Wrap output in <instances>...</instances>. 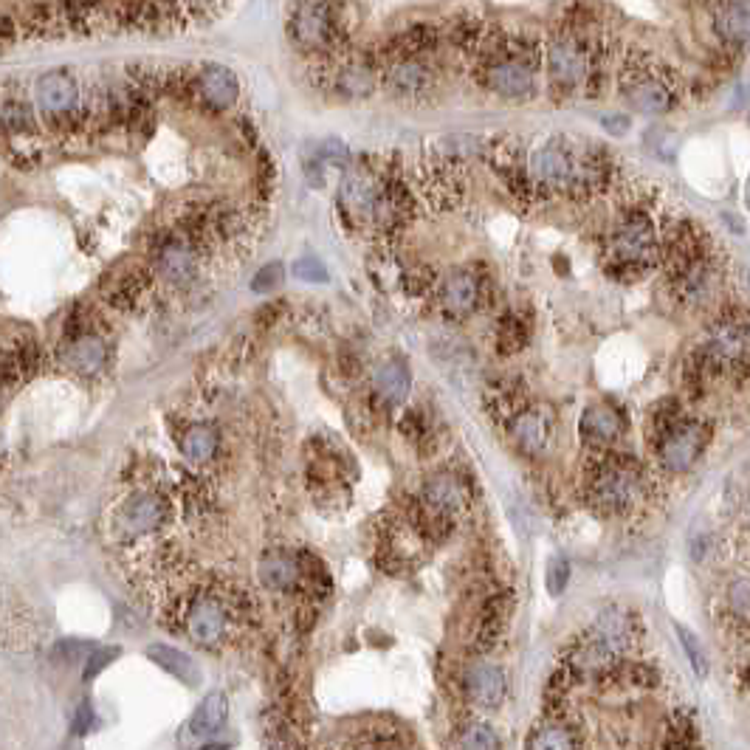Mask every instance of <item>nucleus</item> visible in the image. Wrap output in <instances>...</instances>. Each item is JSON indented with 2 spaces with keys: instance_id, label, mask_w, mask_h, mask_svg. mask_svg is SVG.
Masks as SVG:
<instances>
[{
  "instance_id": "7ed1b4c3",
  "label": "nucleus",
  "mask_w": 750,
  "mask_h": 750,
  "mask_svg": "<svg viewBox=\"0 0 750 750\" xmlns=\"http://www.w3.org/2000/svg\"><path fill=\"white\" fill-rule=\"evenodd\" d=\"M500 147L508 153L505 144ZM502 167H508V178L519 187L562 195H590L610 178V161L601 150L579 147L562 136L539 141L522 158L508 153Z\"/></svg>"
},
{
  "instance_id": "a211bd4d",
  "label": "nucleus",
  "mask_w": 750,
  "mask_h": 750,
  "mask_svg": "<svg viewBox=\"0 0 750 750\" xmlns=\"http://www.w3.org/2000/svg\"><path fill=\"white\" fill-rule=\"evenodd\" d=\"M511 432H514V440L522 452L539 454L550 440V418H547V412H539V409H525L514 418Z\"/></svg>"
},
{
  "instance_id": "39448f33",
  "label": "nucleus",
  "mask_w": 750,
  "mask_h": 750,
  "mask_svg": "<svg viewBox=\"0 0 750 750\" xmlns=\"http://www.w3.org/2000/svg\"><path fill=\"white\" fill-rule=\"evenodd\" d=\"M88 94L91 85L74 68H51L40 74L32 88L37 122L54 136H74L77 130L91 127Z\"/></svg>"
},
{
  "instance_id": "f8f14e48",
  "label": "nucleus",
  "mask_w": 750,
  "mask_h": 750,
  "mask_svg": "<svg viewBox=\"0 0 750 750\" xmlns=\"http://www.w3.org/2000/svg\"><path fill=\"white\" fill-rule=\"evenodd\" d=\"M612 257L621 263H641L646 257L655 254V226L652 220L635 212L618 223V229L612 232L610 240Z\"/></svg>"
},
{
  "instance_id": "dca6fc26",
  "label": "nucleus",
  "mask_w": 750,
  "mask_h": 750,
  "mask_svg": "<svg viewBox=\"0 0 750 750\" xmlns=\"http://www.w3.org/2000/svg\"><path fill=\"white\" fill-rule=\"evenodd\" d=\"M466 691H469V697L477 705L497 708L505 700V694H508V683H505V674L497 666L474 663L469 672H466Z\"/></svg>"
},
{
  "instance_id": "ddd939ff",
  "label": "nucleus",
  "mask_w": 750,
  "mask_h": 750,
  "mask_svg": "<svg viewBox=\"0 0 750 750\" xmlns=\"http://www.w3.org/2000/svg\"><path fill=\"white\" fill-rule=\"evenodd\" d=\"M705 446V429L697 423H677L666 429V438L660 443V460L669 471H686Z\"/></svg>"
},
{
  "instance_id": "f257e3e1",
  "label": "nucleus",
  "mask_w": 750,
  "mask_h": 750,
  "mask_svg": "<svg viewBox=\"0 0 750 750\" xmlns=\"http://www.w3.org/2000/svg\"><path fill=\"white\" fill-rule=\"evenodd\" d=\"M449 46L463 60L471 79L488 94L522 102L533 99L542 82V37L502 29L483 17H457Z\"/></svg>"
},
{
  "instance_id": "1a4fd4ad",
  "label": "nucleus",
  "mask_w": 750,
  "mask_h": 750,
  "mask_svg": "<svg viewBox=\"0 0 750 750\" xmlns=\"http://www.w3.org/2000/svg\"><path fill=\"white\" fill-rule=\"evenodd\" d=\"M37 127L29 88L20 79H0V133L9 139H32Z\"/></svg>"
},
{
  "instance_id": "ea45409f",
  "label": "nucleus",
  "mask_w": 750,
  "mask_h": 750,
  "mask_svg": "<svg viewBox=\"0 0 750 750\" xmlns=\"http://www.w3.org/2000/svg\"><path fill=\"white\" fill-rule=\"evenodd\" d=\"M604 127H607L610 133H615V136H618V133H626V130H629V119H626V116H618V119H615V116H610V119H604Z\"/></svg>"
},
{
  "instance_id": "f704fd0d",
  "label": "nucleus",
  "mask_w": 750,
  "mask_h": 750,
  "mask_svg": "<svg viewBox=\"0 0 750 750\" xmlns=\"http://www.w3.org/2000/svg\"><path fill=\"white\" fill-rule=\"evenodd\" d=\"M280 280H282V266L280 263H271V266L257 271V277H254V282H251V288H254V291H260V294H266V291H271V288H274Z\"/></svg>"
},
{
  "instance_id": "a878e982",
  "label": "nucleus",
  "mask_w": 750,
  "mask_h": 750,
  "mask_svg": "<svg viewBox=\"0 0 750 750\" xmlns=\"http://www.w3.org/2000/svg\"><path fill=\"white\" fill-rule=\"evenodd\" d=\"M624 432V418L610 407H590L581 418V435L595 443L615 440Z\"/></svg>"
},
{
  "instance_id": "9d476101",
  "label": "nucleus",
  "mask_w": 750,
  "mask_h": 750,
  "mask_svg": "<svg viewBox=\"0 0 750 750\" xmlns=\"http://www.w3.org/2000/svg\"><path fill=\"white\" fill-rule=\"evenodd\" d=\"M229 624H232V615H229V607L223 604V598L212 593L198 595L187 610V632L192 641L198 646H220L229 635Z\"/></svg>"
},
{
  "instance_id": "aec40b11",
  "label": "nucleus",
  "mask_w": 750,
  "mask_h": 750,
  "mask_svg": "<svg viewBox=\"0 0 750 750\" xmlns=\"http://www.w3.org/2000/svg\"><path fill=\"white\" fill-rule=\"evenodd\" d=\"M147 657H150L153 663H158L164 672H170L172 677H178L181 683H187V686H201V680H204L198 663L189 655H184L181 649H172L167 643H153V646H147Z\"/></svg>"
},
{
  "instance_id": "bb28decb",
  "label": "nucleus",
  "mask_w": 750,
  "mask_h": 750,
  "mask_svg": "<svg viewBox=\"0 0 750 750\" xmlns=\"http://www.w3.org/2000/svg\"><path fill=\"white\" fill-rule=\"evenodd\" d=\"M593 635L621 655L632 641V626H629V618L621 610H604L595 618Z\"/></svg>"
},
{
  "instance_id": "2eb2a0df",
  "label": "nucleus",
  "mask_w": 750,
  "mask_h": 750,
  "mask_svg": "<svg viewBox=\"0 0 750 750\" xmlns=\"http://www.w3.org/2000/svg\"><path fill=\"white\" fill-rule=\"evenodd\" d=\"M260 579L274 593H291L302 581V564L285 550H268L260 559Z\"/></svg>"
},
{
  "instance_id": "7c9ffc66",
  "label": "nucleus",
  "mask_w": 750,
  "mask_h": 750,
  "mask_svg": "<svg viewBox=\"0 0 750 750\" xmlns=\"http://www.w3.org/2000/svg\"><path fill=\"white\" fill-rule=\"evenodd\" d=\"M674 632H677V638H680V646H683V652H686L688 663H691L694 674H697L700 680L708 677V657H705L700 641H697L688 629H683V626H674Z\"/></svg>"
},
{
  "instance_id": "5701e85b",
  "label": "nucleus",
  "mask_w": 750,
  "mask_h": 750,
  "mask_svg": "<svg viewBox=\"0 0 750 750\" xmlns=\"http://www.w3.org/2000/svg\"><path fill=\"white\" fill-rule=\"evenodd\" d=\"M65 361L77 373H99L105 367V361H108V347H105L102 339H96V336H79L65 350Z\"/></svg>"
},
{
  "instance_id": "4468645a",
  "label": "nucleus",
  "mask_w": 750,
  "mask_h": 750,
  "mask_svg": "<svg viewBox=\"0 0 750 750\" xmlns=\"http://www.w3.org/2000/svg\"><path fill=\"white\" fill-rule=\"evenodd\" d=\"M156 266L158 274L164 280L175 282V285L192 280L195 271H198V254H195L192 240H187V237H170V240H164L161 249H158Z\"/></svg>"
},
{
  "instance_id": "412c9836",
  "label": "nucleus",
  "mask_w": 750,
  "mask_h": 750,
  "mask_svg": "<svg viewBox=\"0 0 750 750\" xmlns=\"http://www.w3.org/2000/svg\"><path fill=\"white\" fill-rule=\"evenodd\" d=\"M426 502L438 511V514H457L469 505V494L466 485L457 477L449 474H438L426 483Z\"/></svg>"
},
{
  "instance_id": "f03ea898",
  "label": "nucleus",
  "mask_w": 750,
  "mask_h": 750,
  "mask_svg": "<svg viewBox=\"0 0 750 750\" xmlns=\"http://www.w3.org/2000/svg\"><path fill=\"white\" fill-rule=\"evenodd\" d=\"M618 40L593 9H570L542 37V77L562 96H598L612 82Z\"/></svg>"
},
{
  "instance_id": "58836bf2",
  "label": "nucleus",
  "mask_w": 750,
  "mask_h": 750,
  "mask_svg": "<svg viewBox=\"0 0 750 750\" xmlns=\"http://www.w3.org/2000/svg\"><path fill=\"white\" fill-rule=\"evenodd\" d=\"M91 722H94L91 703H82L77 708V717H74V731H77V734H88V731H91Z\"/></svg>"
},
{
  "instance_id": "e433bc0d",
  "label": "nucleus",
  "mask_w": 750,
  "mask_h": 750,
  "mask_svg": "<svg viewBox=\"0 0 750 750\" xmlns=\"http://www.w3.org/2000/svg\"><path fill=\"white\" fill-rule=\"evenodd\" d=\"M731 607L739 612V618L745 621L748 618V581H736L734 587H731Z\"/></svg>"
},
{
  "instance_id": "20e7f679",
  "label": "nucleus",
  "mask_w": 750,
  "mask_h": 750,
  "mask_svg": "<svg viewBox=\"0 0 750 750\" xmlns=\"http://www.w3.org/2000/svg\"><path fill=\"white\" fill-rule=\"evenodd\" d=\"M612 82L626 105L646 116L672 113L683 99V77L660 54L641 46H618Z\"/></svg>"
},
{
  "instance_id": "473e14b6",
  "label": "nucleus",
  "mask_w": 750,
  "mask_h": 750,
  "mask_svg": "<svg viewBox=\"0 0 750 750\" xmlns=\"http://www.w3.org/2000/svg\"><path fill=\"white\" fill-rule=\"evenodd\" d=\"M567 581H570V567H567L564 559H556L547 570V590H550V595H562Z\"/></svg>"
},
{
  "instance_id": "72a5a7b5",
  "label": "nucleus",
  "mask_w": 750,
  "mask_h": 750,
  "mask_svg": "<svg viewBox=\"0 0 750 750\" xmlns=\"http://www.w3.org/2000/svg\"><path fill=\"white\" fill-rule=\"evenodd\" d=\"M294 274H297L299 280H311V282H325L328 280V271L325 266L316 260V257H302L297 260V266H294Z\"/></svg>"
},
{
  "instance_id": "c756f323",
  "label": "nucleus",
  "mask_w": 750,
  "mask_h": 750,
  "mask_svg": "<svg viewBox=\"0 0 750 750\" xmlns=\"http://www.w3.org/2000/svg\"><path fill=\"white\" fill-rule=\"evenodd\" d=\"M573 745H579L576 742V736H573V731L567 728V725H562V722H547V725H542L536 734L528 739V748H536V750H547V748H573Z\"/></svg>"
},
{
  "instance_id": "c85d7f7f",
  "label": "nucleus",
  "mask_w": 750,
  "mask_h": 750,
  "mask_svg": "<svg viewBox=\"0 0 750 750\" xmlns=\"http://www.w3.org/2000/svg\"><path fill=\"white\" fill-rule=\"evenodd\" d=\"M181 449H184L189 460L206 463V460H212L215 452H218V432L212 426H201V423L189 426L187 432H184V438H181Z\"/></svg>"
},
{
  "instance_id": "2f4dec72",
  "label": "nucleus",
  "mask_w": 750,
  "mask_h": 750,
  "mask_svg": "<svg viewBox=\"0 0 750 750\" xmlns=\"http://www.w3.org/2000/svg\"><path fill=\"white\" fill-rule=\"evenodd\" d=\"M457 745L460 748H474V750H483V748H500L502 742L497 739V734L488 728V725H469V728H463L460 736H457Z\"/></svg>"
},
{
  "instance_id": "423d86ee",
  "label": "nucleus",
  "mask_w": 750,
  "mask_h": 750,
  "mask_svg": "<svg viewBox=\"0 0 750 750\" xmlns=\"http://www.w3.org/2000/svg\"><path fill=\"white\" fill-rule=\"evenodd\" d=\"M288 40L313 63H322L350 46L347 17L339 0H294L288 15Z\"/></svg>"
},
{
  "instance_id": "b1692460",
  "label": "nucleus",
  "mask_w": 750,
  "mask_h": 750,
  "mask_svg": "<svg viewBox=\"0 0 750 750\" xmlns=\"http://www.w3.org/2000/svg\"><path fill=\"white\" fill-rule=\"evenodd\" d=\"M745 347H748V330H745V325L725 322V325H719L714 330L711 344H708V356L722 361V364H734L736 359L745 356Z\"/></svg>"
},
{
  "instance_id": "0eeeda50",
  "label": "nucleus",
  "mask_w": 750,
  "mask_h": 750,
  "mask_svg": "<svg viewBox=\"0 0 750 750\" xmlns=\"http://www.w3.org/2000/svg\"><path fill=\"white\" fill-rule=\"evenodd\" d=\"M319 85L342 99H364L378 85L375 48L347 46L322 63H313Z\"/></svg>"
},
{
  "instance_id": "4be33fe9",
  "label": "nucleus",
  "mask_w": 750,
  "mask_h": 750,
  "mask_svg": "<svg viewBox=\"0 0 750 750\" xmlns=\"http://www.w3.org/2000/svg\"><path fill=\"white\" fill-rule=\"evenodd\" d=\"M477 299H480V285L466 271H457L443 282V308L454 316H466L474 311Z\"/></svg>"
},
{
  "instance_id": "9b49d317",
  "label": "nucleus",
  "mask_w": 750,
  "mask_h": 750,
  "mask_svg": "<svg viewBox=\"0 0 750 750\" xmlns=\"http://www.w3.org/2000/svg\"><path fill=\"white\" fill-rule=\"evenodd\" d=\"M705 6L719 46L731 54H742L748 46V0H708Z\"/></svg>"
},
{
  "instance_id": "f3484780",
  "label": "nucleus",
  "mask_w": 750,
  "mask_h": 750,
  "mask_svg": "<svg viewBox=\"0 0 750 750\" xmlns=\"http://www.w3.org/2000/svg\"><path fill=\"white\" fill-rule=\"evenodd\" d=\"M164 519V502L158 500L156 494H136L133 500H127V505L119 514V528L127 536H139V533L153 531L161 525Z\"/></svg>"
},
{
  "instance_id": "a19ab883",
  "label": "nucleus",
  "mask_w": 750,
  "mask_h": 750,
  "mask_svg": "<svg viewBox=\"0 0 750 750\" xmlns=\"http://www.w3.org/2000/svg\"><path fill=\"white\" fill-rule=\"evenodd\" d=\"M705 3H708V0H705Z\"/></svg>"
},
{
  "instance_id": "4c0bfd02",
  "label": "nucleus",
  "mask_w": 750,
  "mask_h": 750,
  "mask_svg": "<svg viewBox=\"0 0 750 750\" xmlns=\"http://www.w3.org/2000/svg\"><path fill=\"white\" fill-rule=\"evenodd\" d=\"M91 646L82 641H63L57 649H54V657H60V660H77L79 655H85Z\"/></svg>"
},
{
  "instance_id": "6e6552de",
  "label": "nucleus",
  "mask_w": 750,
  "mask_h": 750,
  "mask_svg": "<svg viewBox=\"0 0 750 750\" xmlns=\"http://www.w3.org/2000/svg\"><path fill=\"white\" fill-rule=\"evenodd\" d=\"M590 500H593L598 511H607V514L632 511L643 500V477L635 469H626V466L604 469L595 477Z\"/></svg>"
},
{
  "instance_id": "c9c22d12",
  "label": "nucleus",
  "mask_w": 750,
  "mask_h": 750,
  "mask_svg": "<svg viewBox=\"0 0 750 750\" xmlns=\"http://www.w3.org/2000/svg\"><path fill=\"white\" fill-rule=\"evenodd\" d=\"M113 657H119V649H99V652H94V655L88 657V666H85V680H94L96 674L102 672Z\"/></svg>"
},
{
  "instance_id": "393cba45",
  "label": "nucleus",
  "mask_w": 750,
  "mask_h": 750,
  "mask_svg": "<svg viewBox=\"0 0 750 750\" xmlns=\"http://www.w3.org/2000/svg\"><path fill=\"white\" fill-rule=\"evenodd\" d=\"M373 384L375 392H378L384 401H390V404H401L409 395V387H412L409 370L401 361H384V364H378V367H375Z\"/></svg>"
},
{
  "instance_id": "cd10ccee",
  "label": "nucleus",
  "mask_w": 750,
  "mask_h": 750,
  "mask_svg": "<svg viewBox=\"0 0 750 750\" xmlns=\"http://www.w3.org/2000/svg\"><path fill=\"white\" fill-rule=\"evenodd\" d=\"M615 660H618V652L610 649L604 641H598L595 635H590V638L573 652V660H570V663H573V669H579V672L601 674L607 672V669H612Z\"/></svg>"
},
{
  "instance_id": "6ab92c4d",
  "label": "nucleus",
  "mask_w": 750,
  "mask_h": 750,
  "mask_svg": "<svg viewBox=\"0 0 750 750\" xmlns=\"http://www.w3.org/2000/svg\"><path fill=\"white\" fill-rule=\"evenodd\" d=\"M226 717H229V700H226V694H220V691L206 694L204 700H201V705L195 708L192 719H189V736H195V739L215 736L220 728H223Z\"/></svg>"
}]
</instances>
